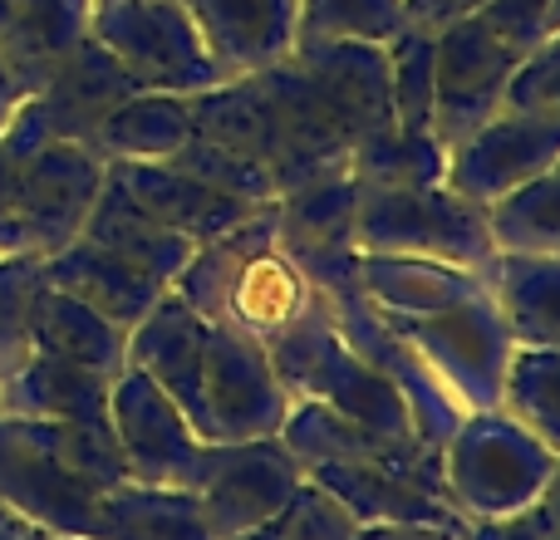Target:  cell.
I'll return each instance as SVG.
<instances>
[{"instance_id":"40","label":"cell","mask_w":560,"mask_h":540,"mask_svg":"<svg viewBox=\"0 0 560 540\" xmlns=\"http://www.w3.org/2000/svg\"><path fill=\"white\" fill-rule=\"evenodd\" d=\"M10 251H25V242H20V216H15V163L0 148V256Z\"/></svg>"},{"instance_id":"42","label":"cell","mask_w":560,"mask_h":540,"mask_svg":"<svg viewBox=\"0 0 560 540\" xmlns=\"http://www.w3.org/2000/svg\"><path fill=\"white\" fill-rule=\"evenodd\" d=\"M354 540H467V531H443V526H359Z\"/></svg>"},{"instance_id":"29","label":"cell","mask_w":560,"mask_h":540,"mask_svg":"<svg viewBox=\"0 0 560 540\" xmlns=\"http://www.w3.org/2000/svg\"><path fill=\"white\" fill-rule=\"evenodd\" d=\"M349 177L364 187H443L447 153L433 133L394 124L349 148Z\"/></svg>"},{"instance_id":"17","label":"cell","mask_w":560,"mask_h":540,"mask_svg":"<svg viewBox=\"0 0 560 540\" xmlns=\"http://www.w3.org/2000/svg\"><path fill=\"white\" fill-rule=\"evenodd\" d=\"M217 74L242 79L295 49V0H183Z\"/></svg>"},{"instance_id":"9","label":"cell","mask_w":560,"mask_h":540,"mask_svg":"<svg viewBox=\"0 0 560 540\" xmlns=\"http://www.w3.org/2000/svg\"><path fill=\"white\" fill-rule=\"evenodd\" d=\"M305 482L300 462L285 453L280 437L256 443H207L202 477H197V506L212 540H236L261 531L266 521L290 502V492Z\"/></svg>"},{"instance_id":"36","label":"cell","mask_w":560,"mask_h":540,"mask_svg":"<svg viewBox=\"0 0 560 540\" xmlns=\"http://www.w3.org/2000/svg\"><path fill=\"white\" fill-rule=\"evenodd\" d=\"M359 521L325 492L319 482H300L290 492V502L280 506L261 531H252V540H354Z\"/></svg>"},{"instance_id":"35","label":"cell","mask_w":560,"mask_h":540,"mask_svg":"<svg viewBox=\"0 0 560 540\" xmlns=\"http://www.w3.org/2000/svg\"><path fill=\"white\" fill-rule=\"evenodd\" d=\"M45 285V261L35 251H10L0 256V378L15 374L30 354V315H35V295Z\"/></svg>"},{"instance_id":"10","label":"cell","mask_w":560,"mask_h":540,"mask_svg":"<svg viewBox=\"0 0 560 540\" xmlns=\"http://www.w3.org/2000/svg\"><path fill=\"white\" fill-rule=\"evenodd\" d=\"M98 486L55 457V423L0 413V506L55 536H89Z\"/></svg>"},{"instance_id":"24","label":"cell","mask_w":560,"mask_h":540,"mask_svg":"<svg viewBox=\"0 0 560 540\" xmlns=\"http://www.w3.org/2000/svg\"><path fill=\"white\" fill-rule=\"evenodd\" d=\"M79 236H89V242L104 246V251H114L118 261L143 270L158 285H173L177 270L192 261V251H197V242H187L183 232H173V226L153 222L148 212H138V207L108 183V173H104V192H98L94 212H89Z\"/></svg>"},{"instance_id":"13","label":"cell","mask_w":560,"mask_h":540,"mask_svg":"<svg viewBox=\"0 0 560 540\" xmlns=\"http://www.w3.org/2000/svg\"><path fill=\"white\" fill-rule=\"evenodd\" d=\"M556 163H560V128L502 108V114L487 118L477 133H467L463 143L447 153L443 187L457 192L463 202L492 207Z\"/></svg>"},{"instance_id":"47","label":"cell","mask_w":560,"mask_h":540,"mask_svg":"<svg viewBox=\"0 0 560 540\" xmlns=\"http://www.w3.org/2000/svg\"><path fill=\"white\" fill-rule=\"evenodd\" d=\"M236 540H252V536H236Z\"/></svg>"},{"instance_id":"33","label":"cell","mask_w":560,"mask_h":540,"mask_svg":"<svg viewBox=\"0 0 560 540\" xmlns=\"http://www.w3.org/2000/svg\"><path fill=\"white\" fill-rule=\"evenodd\" d=\"M388 55V89H394V118L398 128L428 133L433 118V64H438V35L423 25H404L384 45Z\"/></svg>"},{"instance_id":"6","label":"cell","mask_w":560,"mask_h":540,"mask_svg":"<svg viewBox=\"0 0 560 540\" xmlns=\"http://www.w3.org/2000/svg\"><path fill=\"white\" fill-rule=\"evenodd\" d=\"M388 319V315H384ZM408 344L418 349L433 378L453 394V403L463 413H492L502 408V378L512 364V329H506L502 309H497L492 290L472 300L438 309V315H418V319H388Z\"/></svg>"},{"instance_id":"41","label":"cell","mask_w":560,"mask_h":540,"mask_svg":"<svg viewBox=\"0 0 560 540\" xmlns=\"http://www.w3.org/2000/svg\"><path fill=\"white\" fill-rule=\"evenodd\" d=\"M467 540H551L536 521V512L522 516H502V521H482V526H467Z\"/></svg>"},{"instance_id":"27","label":"cell","mask_w":560,"mask_h":540,"mask_svg":"<svg viewBox=\"0 0 560 540\" xmlns=\"http://www.w3.org/2000/svg\"><path fill=\"white\" fill-rule=\"evenodd\" d=\"M192 133H197L192 98L138 89L133 98H124L104 118V128L94 138V153L104 163H167Z\"/></svg>"},{"instance_id":"3","label":"cell","mask_w":560,"mask_h":540,"mask_svg":"<svg viewBox=\"0 0 560 540\" xmlns=\"http://www.w3.org/2000/svg\"><path fill=\"white\" fill-rule=\"evenodd\" d=\"M354 187L359 256H428V261L467 266L487 275L497 256L487 207L463 202L447 187Z\"/></svg>"},{"instance_id":"22","label":"cell","mask_w":560,"mask_h":540,"mask_svg":"<svg viewBox=\"0 0 560 540\" xmlns=\"http://www.w3.org/2000/svg\"><path fill=\"white\" fill-rule=\"evenodd\" d=\"M94 0H10L0 15V55L20 94H35L45 74L89 35Z\"/></svg>"},{"instance_id":"11","label":"cell","mask_w":560,"mask_h":540,"mask_svg":"<svg viewBox=\"0 0 560 540\" xmlns=\"http://www.w3.org/2000/svg\"><path fill=\"white\" fill-rule=\"evenodd\" d=\"M207 443H256L276 437L290 413V394L280 388L261 339L236 325L207 329Z\"/></svg>"},{"instance_id":"18","label":"cell","mask_w":560,"mask_h":540,"mask_svg":"<svg viewBox=\"0 0 560 540\" xmlns=\"http://www.w3.org/2000/svg\"><path fill=\"white\" fill-rule=\"evenodd\" d=\"M354 197L359 187L349 173H329L305 187L280 192L271 207L276 251L295 270L354 251Z\"/></svg>"},{"instance_id":"4","label":"cell","mask_w":560,"mask_h":540,"mask_svg":"<svg viewBox=\"0 0 560 540\" xmlns=\"http://www.w3.org/2000/svg\"><path fill=\"white\" fill-rule=\"evenodd\" d=\"M133 94H138V84L124 74V64L94 35H84L45 74V84L15 104V114L0 128V148H5L10 163H25L45 143L94 148L104 118Z\"/></svg>"},{"instance_id":"12","label":"cell","mask_w":560,"mask_h":540,"mask_svg":"<svg viewBox=\"0 0 560 540\" xmlns=\"http://www.w3.org/2000/svg\"><path fill=\"white\" fill-rule=\"evenodd\" d=\"M104 173L108 163L84 143H45L15 163V216L25 251L55 256L74 242L104 192Z\"/></svg>"},{"instance_id":"45","label":"cell","mask_w":560,"mask_h":540,"mask_svg":"<svg viewBox=\"0 0 560 540\" xmlns=\"http://www.w3.org/2000/svg\"><path fill=\"white\" fill-rule=\"evenodd\" d=\"M20 84H15V74H10V64H5V55H0V128H5V118L15 114V104H20Z\"/></svg>"},{"instance_id":"34","label":"cell","mask_w":560,"mask_h":540,"mask_svg":"<svg viewBox=\"0 0 560 540\" xmlns=\"http://www.w3.org/2000/svg\"><path fill=\"white\" fill-rule=\"evenodd\" d=\"M167 167H177V173L197 177V183L212 187V192L236 197V202H252V207H271L280 197L276 192V177L266 173L261 163H252V157L232 153V148L212 143V138H202V133L187 138V143L167 157Z\"/></svg>"},{"instance_id":"26","label":"cell","mask_w":560,"mask_h":540,"mask_svg":"<svg viewBox=\"0 0 560 540\" xmlns=\"http://www.w3.org/2000/svg\"><path fill=\"white\" fill-rule=\"evenodd\" d=\"M89 540H212V531L192 492L118 482L98 492Z\"/></svg>"},{"instance_id":"14","label":"cell","mask_w":560,"mask_h":540,"mask_svg":"<svg viewBox=\"0 0 560 540\" xmlns=\"http://www.w3.org/2000/svg\"><path fill=\"white\" fill-rule=\"evenodd\" d=\"M290 64L349 148L398 124L384 45H295Z\"/></svg>"},{"instance_id":"30","label":"cell","mask_w":560,"mask_h":540,"mask_svg":"<svg viewBox=\"0 0 560 540\" xmlns=\"http://www.w3.org/2000/svg\"><path fill=\"white\" fill-rule=\"evenodd\" d=\"M487 226L497 251L560 256V163L487 207Z\"/></svg>"},{"instance_id":"25","label":"cell","mask_w":560,"mask_h":540,"mask_svg":"<svg viewBox=\"0 0 560 540\" xmlns=\"http://www.w3.org/2000/svg\"><path fill=\"white\" fill-rule=\"evenodd\" d=\"M487 290L516 349H560V256L497 251L487 266Z\"/></svg>"},{"instance_id":"43","label":"cell","mask_w":560,"mask_h":540,"mask_svg":"<svg viewBox=\"0 0 560 540\" xmlns=\"http://www.w3.org/2000/svg\"><path fill=\"white\" fill-rule=\"evenodd\" d=\"M536 521H541V531L560 540V457H556V467H551V477H546V486H541V496H536Z\"/></svg>"},{"instance_id":"38","label":"cell","mask_w":560,"mask_h":540,"mask_svg":"<svg viewBox=\"0 0 560 540\" xmlns=\"http://www.w3.org/2000/svg\"><path fill=\"white\" fill-rule=\"evenodd\" d=\"M482 25L502 39L516 55L551 45L560 35V0H487L482 5Z\"/></svg>"},{"instance_id":"39","label":"cell","mask_w":560,"mask_h":540,"mask_svg":"<svg viewBox=\"0 0 560 540\" xmlns=\"http://www.w3.org/2000/svg\"><path fill=\"white\" fill-rule=\"evenodd\" d=\"M482 5L487 0H404V15H408V25H423L438 35V30L457 25V20L482 15Z\"/></svg>"},{"instance_id":"44","label":"cell","mask_w":560,"mask_h":540,"mask_svg":"<svg viewBox=\"0 0 560 540\" xmlns=\"http://www.w3.org/2000/svg\"><path fill=\"white\" fill-rule=\"evenodd\" d=\"M0 540H59V536L45 531L39 521H30V516L10 512V506H0Z\"/></svg>"},{"instance_id":"1","label":"cell","mask_w":560,"mask_h":540,"mask_svg":"<svg viewBox=\"0 0 560 540\" xmlns=\"http://www.w3.org/2000/svg\"><path fill=\"white\" fill-rule=\"evenodd\" d=\"M261 349L271 359L280 388L290 394V403L315 398V403L335 408L339 418H349V423L369 427L378 437H394V443L413 437V413H408L404 394L339 339L335 319H329L325 300L315 290L285 325L261 339Z\"/></svg>"},{"instance_id":"7","label":"cell","mask_w":560,"mask_h":540,"mask_svg":"<svg viewBox=\"0 0 560 540\" xmlns=\"http://www.w3.org/2000/svg\"><path fill=\"white\" fill-rule=\"evenodd\" d=\"M108 427H114L118 447L128 462V482L148 486H177V492H197L202 477L207 443L187 413L143 374L128 364L108 388Z\"/></svg>"},{"instance_id":"15","label":"cell","mask_w":560,"mask_h":540,"mask_svg":"<svg viewBox=\"0 0 560 540\" xmlns=\"http://www.w3.org/2000/svg\"><path fill=\"white\" fill-rule=\"evenodd\" d=\"M207 319L187 309L173 290H163L153 309L128 329V364L143 368L167 398L187 413L197 437L207 433ZM207 443V437H202Z\"/></svg>"},{"instance_id":"2","label":"cell","mask_w":560,"mask_h":540,"mask_svg":"<svg viewBox=\"0 0 560 540\" xmlns=\"http://www.w3.org/2000/svg\"><path fill=\"white\" fill-rule=\"evenodd\" d=\"M556 453L532 437L502 408L492 413H463L453 437L443 443V482L447 502L467 526L522 516L536 506Z\"/></svg>"},{"instance_id":"21","label":"cell","mask_w":560,"mask_h":540,"mask_svg":"<svg viewBox=\"0 0 560 540\" xmlns=\"http://www.w3.org/2000/svg\"><path fill=\"white\" fill-rule=\"evenodd\" d=\"M359 285L388 319H418L487 290L482 270L428 261V256H359Z\"/></svg>"},{"instance_id":"19","label":"cell","mask_w":560,"mask_h":540,"mask_svg":"<svg viewBox=\"0 0 560 540\" xmlns=\"http://www.w3.org/2000/svg\"><path fill=\"white\" fill-rule=\"evenodd\" d=\"M39 261H45L49 285L74 295L79 305L98 309V315L114 319L118 329H133L167 290V285H158V280H148L143 270L118 261L114 251L94 246L89 236H74L69 246H59L55 256H39Z\"/></svg>"},{"instance_id":"32","label":"cell","mask_w":560,"mask_h":540,"mask_svg":"<svg viewBox=\"0 0 560 540\" xmlns=\"http://www.w3.org/2000/svg\"><path fill=\"white\" fill-rule=\"evenodd\" d=\"M502 413L560 457V349H512L502 378Z\"/></svg>"},{"instance_id":"16","label":"cell","mask_w":560,"mask_h":540,"mask_svg":"<svg viewBox=\"0 0 560 540\" xmlns=\"http://www.w3.org/2000/svg\"><path fill=\"white\" fill-rule=\"evenodd\" d=\"M108 183H114L138 212H148L153 222L183 232L187 242H197V246L217 242V236L236 232L242 222H252L256 212H266V207L212 192V187H202L197 177L177 173V167H167V163H108Z\"/></svg>"},{"instance_id":"28","label":"cell","mask_w":560,"mask_h":540,"mask_svg":"<svg viewBox=\"0 0 560 540\" xmlns=\"http://www.w3.org/2000/svg\"><path fill=\"white\" fill-rule=\"evenodd\" d=\"M280 443H285V453L300 462V472H310V467L319 462H369V457H413L418 437H404V443H394V437H378L369 433V427L349 423V418H339L335 408L315 403V398H295L285 413V423H280Z\"/></svg>"},{"instance_id":"5","label":"cell","mask_w":560,"mask_h":540,"mask_svg":"<svg viewBox=\"0 0 560 540\" xmlns=\"http://www.w3.org/2000/svg\"><path fill=\"white\" fill-rule=\"evenodd\" d=\"M89 35L148 94H202L222 84L183 0H94Z\"/></svg>"},{"instance_id":"23","label":"cell","mask_w":560,"mask_h":540,"mask_svg":"<svg viewBox=\"0 0 560 540\" xmlns=\"http://www.w3.org/2000/svg\"><path fill=\"white\" fill-rule=\"evenodd\" d=\"M30 339L35 354H55L65 364H79L89 374L118 378L128 368V329L104 319L98 309L79 305L74 295L55 290L45 280L35 295V315H30Z\"/></svg>"},{"instance_id":"37","label":"cell","mask_w":560,"mask_h":540,"mask_svg":"<svg viewBox=\"0 0 560 540\" xmlns=\"http://www.w3.org/2000/svg\"><path fill=\"white\" fill-rule=\"evenodd\" d=\"M502 108L526 114V118H541V124L560 128V35L551 39V45L532 49V55L516 64Z\"/></svg>"},{"instance_id":"31","label":"cell","mask_w":560,"mask_h":540,"mask_svg":"<svg viewBox=\"0 0 560 540\" xmlns=\"http://www.w3.org/2000/svg\"><path fill=\"white\" fill-rule=\"evenodd\" d=\"M404 25V0H295V45H388Z\"/></svg>"},{"instance_id":"8","label":"cell","mask_w":560,"mask_h":540,"mask_svg":"<svg viewBox=\"0 0 560 540\" xmlns=\"http://www.w3.org/2000/svg\"><path fill=\"white\" fill-rule=\"evenodd\" d=\"M516 64H522V55L506 49L482 25V15L438 30L433 118H428V133L443 143V153H453L467 133H477L487 118L502 114L506 84H512Z\"/></svg>"},{"instance_id":"20","label":"cell","mask_w":560,"mask_h":540,"mask_svg":"<svg viewBox=\"0 0 560 540\" xmlns=\"http://www.w3.org/2000/svg\"><path fill=\"white\" fill-rule=\"evenodd\" d=\"M114 378L89 374L55 354H30L15 374L0 378V413L35 423H108Z\"/></svg>"},{"instance_id":"46","label":"cell","mask_w":560,"mask_h":540,"mask_svg":"<svg viewBox=\"0 0 560 540\" xmlns=\"http://www.w3.org/2000/svg\"><path fill=\"white\" fill-rule=\"evenodd\" d=\"M59 540H89V536H59Z\"/></svg>"}]
</instances>
